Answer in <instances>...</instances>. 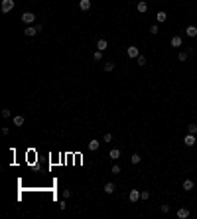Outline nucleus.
<instances>
[{"label":"nucleus","instance_id":"obj_24","mask_svg":"<svg viewBox=\"0 0 197 219\" xmlns=\"http://www.w3.org/2000/svg\"><path fill=\"white\" fill-rule=\"evenodd\" d=\"M177 59H179V61H185V59H187V52H179Z\"/></svg>","mask_w":197,"mask_h":219},{"label":"nucleus","instance_id":"obj_1","mask_svg":"<svg viewBox=\"0 0 197 219\" xmlns=\"http://www.w3.org/2000/svg\"><path fill=\"white\" fill-rule=\"evenodd\" d=\"M14 6H16V2H14V0H2V12L4 14H8V12H12L14 10Z\"/></svg>","mask_w":197,"mask_h":219},{"label":"nucleus","instance_id":"obj_22","mask_svg":"<svg viewBox=\"0 0 197 219\" xmlns=\"http://www.w3.org/2000/svg\"><path fill=\"white\" fill-rule=\"evenodd\" d=\"M112 69H114V63H112V61H106V63H105V71L108 73V71H112Z\"/></svg>","mask_w":197,"mask_h":219},{"label":"nucleus","instance_id":"obj_10","mask_svg":"<svg viewBox=\"0 0 197 219\" xmlns=\"http://www.w3.org/2000/svg\"><path fill=\"white\" fill-rule=\"evenodd\" d=\"M24 34H26L28 38H32V36H36V34H38V28H36V26H28L26 30H24Z\"/></svg>","mask_w":197,"mask_h":219},{"label":"nucleus","instance_id":"obj_20","mask_svg":"<svg viewBox=\"0 0 197 219\" xmlns=\"http://www.w3.org/2000/svg\"><path fill=\"white\" fill-rule=\"evenodd\" d=\"M140 160H142V158H140V154H132V156H130V162L134 164V166H136V164H140Z\"/></svg>","mask_w":197,"mask_h":219},{"label":"nucleus","instance_id":"obj_3","mask_svg":"<svg viewBox=\"0 0 197 219\" xmlns=\"http://www.w3.org/2000/svg\"><path fill=\"white\" fill-rule=\"evenodd\" d=\"M126 53H128V57H132V59H136L138 55H140V52H138V47H136V46H128Z\"/></svg>","mask_w":197,"mask_h":219},{"label":"nucleus","instance_id":"obj_30","mask_svg":"<svg viewBox=\"0 0 197 219\" xmlns=\"http://www.w3.org/2000/svg\"><path fill=\"white\" fill-rule=\"evenodd\" d=\"M2 117L8 119V117H10V109H2Z\"/></svg>","mask_w":197,"mask_h":219},{"label":"nucleus","instance_id":"obj_5","mask_svg":"<svg viewBox=\"0 0 197 219\" xmlns=\"http://www.w3.org/2000/svg\"><path fill=\"white\" fill-rule=\"evenodd\" d=\"M185 36H187V38H197V28L195 26H187L185 28Z\"/></svg>","mask_w":197,"mask_h":219},{"label":"nucleus","instance_id":"obj_17","mask_svg":"<svg viewBox=\"0 0 197 219\" xmlns=\"http://www.w3.org/2000/svg\"><path fill=\"white\" fill-rule=\"evenodd\" d=\"M105 193H108V195L114 193V184H112V182H106L105 184Z\"/></svg>","mask_w":197,"mask_h":219},{"label":"nucleus","instance_id":"obj_16","mask_svg":"<svg viewBox=\"0 0 197 219\" xmlns=\"http://www.w3.org/2000/svg\"><path fill=\"white\" fill-rule=\"evenodd\" d=\"M146 10H148V4H146L144 0H138V12H140V14H144Z\"/></svg>","mask_w":197,"mask_h":219},{"label":"nucleus","instance_id":"obj_12","mask_svg":"<svg viewBox=\"0 0 197 219\" xmlns=\"http://www.w3.org/2000/svg\"><path fill=\"white\" fill-rule=\"evenodd\" d=\"M156 20L160 22V24H162V22H166V20H168V14H166L164 10H160V12L156 14Z\"/></svg>","mask_w":197,"mask_h":219},{"label":"nucleus","instance_id":"obj_14","mask_svg":"<svg viewBox=\"0 0 197 219\" xmlns=\"http://www.w3.org/2000/svg\"><path fill=\"white\" fill-rule=\"evenodd\" d=\"M193 186H195V184H193V180H183V190H185V192H191Z\"/></svg>","mask_w":197,"mask_h":219},{"label":"nucleus","instance_id":"obj_23","mask_svg":"<svg viewBox=\"0 0 197 219\" xmlns=\"http://www.w3.org/2000/svg\"><path fill=\"white\" fill-rule=\"evenodd\" d=\"M187 132H189V134H197V125H189V126H187Z\"/></svg>","mask_w":197,"mask_h":219},{"label":"nucleus","instance_id":"obj_15","mask_svg":"<svg viewBox=\"0 0 197 219\" xmlns=\"http://www.w3.org/2000/svg\"><path fill=\"white\" fill-rule=\"evenodd\" d=\"M98 146H101V142L93 138L91 142H89V150H91V152H95V150H98Z\"/></svg>","mask_w":197,"mask_h":219},{"label":"nucleus","instance_id":"obj_13","mask_svg":"<svg viewBox=\"0 0 197 219\" xmlns=\"http://www.w3.org/2000/svg\"><path fill=\"white\" fill-rule=\"evenodd\" d=\"M181 36H173V38H171V47H179L181 46Z\"/></svg>","mask_w":197,"mask_h":219},{"label":"nucleus","instance_id":"obj_28","mask_svg":"<svg viewBox=\"0 0 197 219\" xmlns=\"http://www.w3.org/2000/svg\"><path fill=\"white\" fill-rule=\"evenodd\" d=\"M140 199H150V192H142L140 193Z\"/></svg>","mask_w":197,"mask_h":219},{"label":"nucleus","instance_id":"obj_4","mask_svg":"<svg viewBox=\"0 0 197 219\" xmlns=\"http://www.w3.org/2000/svg\"><path fill=\"white\" fill-rule=\"evenodd\" d=\"M140 193H142V192H138V190H130V193H128V199H130L132 203H136L138 199H140Z\"/></svg>","mask_w":197,"mask_h":219},{"label":"nucleus","instance_id":"obj_18","mask_svg":"<svg viewBox=\"0 0 197 219\" xmlns=\"http://www.w3.org/2000/svg\"><path fill=\"white\" fill-rule=\"evenodd\" d=\"M136 61H138V65H140V67H144L146 63H148V61H146V55H142V53L136 57Z\"/></svg>","mask_w":197,"mask_h":219},{"label":"nucleus","instance_id":"obj_19","mask_svg":"<svg viewBox=\"0 0 197 219\" xmlns=\"http://www.w3.org/2000/svg\"><path fill=\"white\" fill-rule=\"evenodd\" d=\"M24 125V117L18 115V117H14V126H22Z\"/></svg>","mask_w":197,"mask_h":219},{"label":"nucleus","instance_id":"obj_8","mask_svg":"<svg viewBox=\"0 0 197 219\" xmlns=\"http://www.w3.org/2000/svg\"><path fill=\"white\" fill-rule=\"evenodd\" d=\"M79 8L87 12V10H91V0H79Z\"/></svg>","mask_w":197,"mask_h":219},{"label":"nucleus","instance_id":"obj_25","mask_svg":"<svg viewBox=\"0 0 197 219\" xmlns=\"http://www.w3.org/2000/svg\"><path fill=\"white\" fill-rule=\"evenodd\" d=\"M111 172H112V174H120L122 170H120V166H118V164H114V166L111 168Z\"/></svg>","mask_w":197,"mask_h":219},{"label":"nucleus","instance_id":"obj_27","mask_svg":"<svg viewBox=\"0 0 197 219\" xmlns=\"http://www.w3.org/2000/svg\"><path fill=\"white\" fill-rule=\"evenodd\" d=\"M150 32H152V34H154V36H156V34H158V32H160V28H158V26H156V24H152V28H150Z\"/></svg>","mask_w":197,"mask_h":219},{"label":"nucleus","instance_id":"obj_2","mask_svg":"<svg viewBox=\"0 0 197 219\" xmlns=\"http://www.w3.org/2000/svg\"><path fill=\"white\" fill-rule=\"evenodd\" d=\"M22 22H24V24H28V26H30V24H34V22H36V14L24 12V14H22Z\"/></svg>","mask_w":197,"mask_h":219},{"label":"nucleus","instance_id":"obj_7","mask_svg":"<svg viewBox=\"0 0 197 219\" xmlns=\"http://www.w3.org/2000/svg\"><path fill=\"white\" fill-rule=\"evenodd\" d=\"M183 142H185V146H193L195 144V134H185V138H183Z\"/></svg>","mask_w":197,"mask_h":219},{"label":"nucleus","instance_id":"obj_21","mask_svg":"<svg viewBox=\"0 0 197 219\" xmlns=\"http://www.w3.org/2000/svg\"><path fill=\"white\" fill-rule=\"evenodd\" d=\"M93 59H95V61H101V59H103V52H101V49H97V52L93 53Z\"/></svg>","mask_w":197,"mask_h":219},{"label":"nucleus","instance_id":"obj_29","mask_svg":"<svg viewBox=\"0 0 197 219\" xmlns=\"http://www.w3.org/2000/svg\"><path fill=\"white\" fill-rule=\"evenodd\" d=\"M160 209H162V213H170V205H168V203H164Z\"/></svg>","mask_w":197,"mask_h":219},{"label":"nucleus","instance_id":"obj_26","mask_svg":"<svg viewBox=\"0 0 197 219\" xmlns=\"http://www.w3.org/2000/svg\"><path fill=\"white\" fill-rule=\"evenodd\" d=\"M111 140H112V134L111 132H106L105 136H103V142H111Z\"/></svg>","mask_w":197,"mask_h":219},{"label":"nucleus","instance_id":"obj_6","mask_svg":"<svg viewBox=\"0 0 197 219\" xmlns=\"http://www.w3.org/2000/svg\"><path fill=\"white\" fill-rule=\"evenodd\" d=\"M177 217H179V219H187V217H189V209H187V207H179V209H177Z\"/></svg>","mask_w":197,"mask_h":219},{"label":"nucleus","instance_id":"obj_9","mask_svg":"<svg viewBox=\"0 0 197 219\" xmlns=\"http://www.w3.org/2000/svg\"><path fill=\"white\" fill-rule=\"evenodd\" d=\"M106 47H108V42H106L105 38H101V40L97 42V49H101V52H105Z\"/></svg>","mask_w":197,"mask_h":219},{"label":"nucleus","instance_id":"obj_11","mask_svg":"<svg viewBox=\"0 0 197 219\" xmlns=\"http://www.w3.org/2000/svg\"><path fill=\"white\" fill-rule=\"evenodd\" d=\"M108 158H111V160H118V158H120V150H118V148H112L111 152H108Z\"/></svg>","mask_w":197,"mask_h":219}]
</instances>
